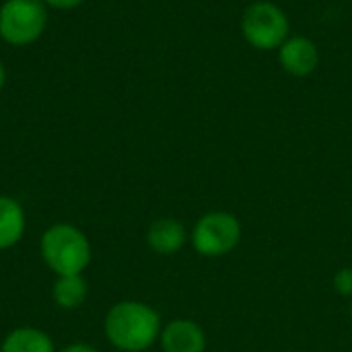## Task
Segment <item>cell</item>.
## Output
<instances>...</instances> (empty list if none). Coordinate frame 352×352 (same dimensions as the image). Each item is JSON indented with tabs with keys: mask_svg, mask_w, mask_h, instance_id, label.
Masks as SVG:
<instances>
[{
	"mask_svg": "<svg viewBox=\"0 0 352 352\" xmlns=\"http://www.w3.org/2000/svg\"><path fill=\"white\" fill-rule=\"evenodd\" d=\"M289 16L274 2L256 0L243 10L241 35L252 47L260 52L278 50L289 39Z\"/></svg>",
	"mask_w": 352,
	"mask_h": 352,
	"instance_id": "obj_3",
	"label": "cell"
},
{
	"mask_svg": "<svg viewBox=\"0 0 352 352\" xmlns=\"http://www.w3.org/2000/svg\"><path fill=\"white\" fill-rule=\"evenodd\" d=\"M89 293L87 280L82 274H70V276H58L52 289L54 303L62 309H76L85 303Z\"/></svg>",
	"mask_w": 352,
	"mask_h": 352,
	"instance_id": "obj_11",
	"label": "cell"
},
{
	"mask_svg": "<svg viewBox=\"0 0 352 352\" xmlns=\"http://www.w3.org/2000/svg\"><path fill=\"white\" fill-rule=\"evenodd\" d=\"M278 62L285 72L291 76L305 78L314 74L320 66V50L318 45L303 35L289 37L280 47H278Z\"/></svg>",
	"mask_w": 352,
	"mask_h": 352,
	"instance_id": "obj_6",
	"label": "cell"
},
{
	"mask_svg": "<svg viewBox=\"0 0 352 352\" xmlns=\"http://www.w3.org/2000/svg\"><path fill=\"white\" fill-rule=\"evenodd\" d=\"M241 239V225L229 212L204 214L192 233V243L198 254L206 258H219L237 248Z\"/></svg>",
	"mask_w": 352,
	"mask_h": 352,
	"instance_id": "obj_5",
	"label": "cell"
},
{
	"mask_svg": "<svg viewBox=\"0 0 352 352\" xmlns=\"http://www.w3.org/2000/svg\"><path fill=\"white\" fill-rule=\"evenodd\" d=\"M105 336L122 352H142L161 336L159 314L140 301H120L105 316Z\"/></svg>",
	"mask_w": 352,
	"mask_h": 352,
	"instance_id": "obj_1",
	"label": "cell"
},
{
	"mask_svg": "<svg viewBox=\"0 0 352 352\" xmlns=\"http://www.w3.org/2000/svg\"><path fill=\"white\" fill-rule=\"evenodd\" d=\"M39 254L45 266L58 276L82 274L91 264V243L87 235L66 223L54 225L41 235Z\"/></svg>",
	"mask_w": 352,
	"mask_h": 352,
	"instance_id": "obj_2",
	"label": "cell"
},
{
	"mask_svg": "<svg viewBox=\"0 0 352 352\" xmlns=\"http://www.w3.org/2000/svg\"><path fill=\"white\" fill-rule=\"evenodd\" d=\"M334 289L344 297H352V268H342L334 276Z\"/></svg>",
	"mask_w": 352,
	"mask_h": 352,
	"instance_id": "obj_12",
	"label": "cell"
},
{
	"mask_svg": "<svg viewBox=\"0 0 352 352\" xmlns=\"http://www.w3.org/2000/svg\"><path fill=\"white\" fill-rule=\"evenodd\" d=\"M161 346L165 352H204V330L190 320H173L161 332Z\"/></svg>",
	"mask_w": 352,
	"mask_h": 352,
	"instance_id": "obj_7",
	"label": "cell"
},
{
	"mask_svg": "<svg viewBox=\"0 0 352 352\" xmlns=\"http://www.w3.org/2000/svg\"><path fill=\"white\" fill-rule=\"evenodd\" d=\"M4 82H6V70H4V64L0 62V89L4 87Z\"/></svg>",
	"mask_w": 352,
	"mask_h": 352,
	"instance_id": "obj_15",
	"label": "cell"
},
{
	"mask_svg": "<svg viewBox=\"0 0 352 352\" xmlns=\"http://www.w3.org/2000/svg\"><path fill=\"white\" fill-rule=\"evenodd\" d=\"M351 314H352V307H351Z\"/></svg>",
	"mask_w": 352,
	"mask_h": 352,
	"instance_id": "obj_16",
	"label": "cell"
},
{
	"mask_svg": "<svg viewBox=\"0 0 352 352\" xmlns=\"http://www.w3.org/2000/svg\"><path fill=\"white\" fill-rule=\"evenodd\" d=\"M25 233V210L19 200L0 196V250H10Z\"/></svg>",
	"mask_w": 352,
	"mask_h": 352,
	"instance_id": "obj_9",
	"label": "cell"
},
{
	"mask_svg": "<svg viewBox=\"0 0 352 352\" xmlns=\"http://www.w3.org/2000/svg\"><path fill=\"white\" fill-rule=\"evenodd\" d=\"M62 352H97V349H93L91 344H82V342H78V344H70V346H66Z\"/></svg>",
	"mask_w": 352,
	"mask_h": 352,
	"instance_id": "obj_14",
	"label": "cell"
},
{
	"mask_svg": "<svg viewBox=\"0 0 352 352\" xmlns=\"http://www.w3.org/2000/svg\"><path fill=\"white\" fill-rule=\"evenodd\" d=\"M0 352H56L52 338L37 328H16L6 334Z\"/></svg>",
	"mask_w": 352,
	"mask_h": 352,
	"instance_id": "obj_10",
	"label": "cell"
},
{
	"mask_svg": "<svg viewBox=\"0 0 352 352\" xmlns=\"http://www.w3.org/2000/svg\"><path fill=\"white\" fill-rule=\"evenodd\" d=\"M146 243L159 256H173L186 243V229L175 219H159L148 227Z\"/></svg>",
	"mask_w": 352,
	"mask_h": 352,
	"instance_id": "obj_8",
	"label": "cell"
},
{
	"mask_svg": "<svg viewBox=\"0 0 352 352\" xmlns=\"http://www.w3.org/2000/svg\"><path fill=\"white\" fill-rule=\"evenodd\" d=\"M45 6H52V8H58V10H70V8H76L80 6L85 0H41Z\"/></svg>",
	"mask_w": 352,
	"mask_h": 352,
	"instance_id": "obj_13",
	"label": "cell"
},
{
	"mask_svg": "<svg viewBox=\"0 0 352 352\" xmlns=\"http://www.w3.org/2000/svg\"><path fill=\"white\" fill-rule=\"evenodd\" d=\"M47 27V10L41 0H4L0 6V37L14 45L35 43Z\"/></svg>",
	"mask_w": 352,
	"mask_h": 352,
	"instance_id": "obj_4",
	"label": "cell"
}]
</instances>
